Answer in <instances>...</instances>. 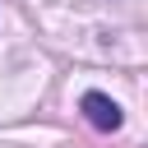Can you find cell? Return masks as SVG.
Returning <instances> with one entry per match:
<instances>
[{"label":"cell","instance_id":"obj_1","mask_svg":"<svg viewBox=\"0 0 148 148\" xmlns=\"http://www.w3.org/2000/svg\"><path fill=\"white\" fill-rule=\"evenodd\" d=\"M79 111L88 116V125H97V130H106V134H111V130H120V120H125V116H120V106H116L106 92H83Z\"/></svg>","mask_w":148,"mask_h":148}]
</instances>
